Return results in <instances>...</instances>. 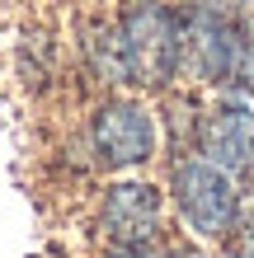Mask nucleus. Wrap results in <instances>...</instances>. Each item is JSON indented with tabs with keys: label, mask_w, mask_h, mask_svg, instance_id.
I'll use <instances>...</instances> for the list:
<instances>
[{
	"label": "nucleus",
	"mask_w": 254,
	"mask_h": 258,
	"mask_svg": "<svg viewBox=\"0 0 254 258\" xmlns=\"http://www.w3.org/2000/svg\"><path fill=\"white\" fill-rule=\"evenodd\" d=\"M80 150H85V164L104 178L146 174L151 164L165 160L160 99L137 94V89H104L85 108Z\"/></svg>",
	"instance_id": "1"
},
{
	"label": "nucleus",
	"mask_w": 254,
	"mask_h": 258,
	"mask_svg": "<svg viewBox=\"0 0 254 258\" xmlns=\"http://www.w3.org/2000/svg\"><path fill=\"white\" fill-rule=\"evenodd\" d=\"M165 197H170V221L174 235L193 239L202 249H221L240 235V207H245V183L217 169L212 160L179 150L165 155Z\"/></svg>",
	"instance_id": "2"
},
{
	"label": "nucleus",
	"mask_w": 254,
	"mask_h": 258,
	"mask_svg": "<svg viewBox=\"0 0 254 258\" xmlns=\"http://www.w3.org/2000/svg\"><path fill=\"white\" fill-rule=\"evenodd\" d=\"M184 19V89L198 94L249 85V47L254 28L249 14L235 5H212V0H179Z\"/></svg>",
	"instance_id": "3"
},
{
	"label": "nucleus",
	"mask_w": 254,
	"mask_h": 258,
	"mask_svg": "<svg viewBox=\"0 0 254 258\" xmlns=\"http://www.w3.org/2000/svg\"><path fill=\"white\" fill-rule=\"evenodd\" d=\"M113 24L123 33L132 89L165 99L184 89V19L179 0H118Z\"/></svg>",
	"instance_id": "4"
},
{
	"label": "nucleus",
	"mask_w": 254,
	"mask_h": 258,
	"mask_svg": "<svg viewBox=\"0 0 254 258\" xmlns=\"http://www.w3.org/2000/svg\"><path fill=\"white\" fill-rule=\"evenodd\" d=\"M170 197L160 178L118 174L94 192V235L104 244H160L170 239Z\"/></svg>",
	"instance_id": "5"
},
{
	"label": "nucleus",
	"mask_w": 254,
	"mask_h": 258,
	"mask_svg": "<svg viewBox=\"0 0 254 258\" xmlns=\"http://www.w3.org/2000/svg\"><path fill=\"white\" fill-rule=\"evenodd\" d=\"M188 150L240 183H254V85L202 94Z\"/></svg>",
	"instance_id": "6"
},
{
	"label": "nucleus",
	"mask_w": 254,
	"mask_h": 258,
	"mask_svg": "<svg viewBox=\"0 0 254 258\" xmlns=\"http://www.w3.org/2000/svg\"><path fill=\"white\" fill-rule=\"evenodd\" d=\"M76 52L85 75L99 89H132V66H127V47L123 33H118L113 14H89L76 33Z\"/></svg>",
	"instance_id": "7"
},
{
	"label": "nucleus",
	"mask_w": 254,
	"mask_h": 258,
	"mask_svg": "<svg viewBox=\"0 0 254 258\" xmlns=\"http://www.w3.org/2000/svg\"><path fill=\"white\" fill-rule=\"evenodd\" d=\"M99 258H165V239L160 244H104Z\"/></svg>",
	"instance_id": "8"
},
{
	"label": "nucleus",
	"mask_w": 254,
	"mask_h": 258,
	"mask_svg": "<svg viewBox=\"0 0 254 258\" xmlns=\"http://www.w3.org/2000/svg\"><path fill=\"white\" fill-rule=\"evenodd\" d=\"M165 258H212V249L193 244V239H184V235H170L165 239Z\"/></svg>",
	"instance_id": "9"
},
{
	"label": "nucleus",
	"mask_w": 254,
	"mask_h": 258,
	"mask_svg": "<svg viewBox=\"0 0 254 258\" xmlns=\"http://www.w3.org/2000/svg\"><path fill=\"white\" fill-rule=\"evenodd\" d=\"M217 258H254V239H249V235H235L231 244L217 249Z\"/></svg>",
	"instance_id": "10"
},
{
	"label": "nucleus",
	"mask_w": 254,
	"mask_h": 258,
	"mask_svg": "<svg viewBox=\"0 0 254 258\" xmlns=\"http://www.w3.org/2000/svg\"><path fill=\"white\" fill-rule=\"evenodd\" d=\"M212 5H235V10H245V5H254V0H212Z\"/></svg>",
	"instance_id": "11"
},
{
	"label": "nucleus",
	"mask_w": 254,
	"mask_h": 258,
	"mask_svg": "<svg viewBox=\"0 0 254 258\" xmlns=\"http://www.w3.org/2000/svg\"><path fill=\"white\" fill-rule=\"evenodd\" d=\"M249 85H254V47H249Z\"/></svg>",
	"instance_id": "12"
}]
</instances>
